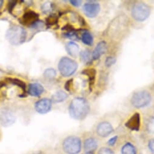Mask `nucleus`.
Instances as JSON below:
<instances>
[{
  "instance_id": "f257e3e1",
  "label": "nucleus",
  "mask_w": 154,
  "mask_h": 154,
  "mask_svg": "<svg viewBox=\"0 0 154 154\" xmlns=\"http://www.w3.org/2000/svg\"><path fill=\"white\" fill-rule=\"evenodd\" d=\"M89 111V103L85 98H75L69 105V114L72 118L75 120H82L85 119L88 115Z\"/></svg>"
},
{
  "instance_id": "f03ea898",
  "label": "nucleus",
  "mask_w": 154,
  "mask_h": 154,
  "mask_svg": "<svg viewBox=\"0 0 154 154\" xmlns=\"http://www.w3.org/2000/svg\"><path fill=\"white\" fill-rule=\"evenodd\" d=\"M6 37L11 44L19 45L25 42L27 38V32L23 27L15 26L7 31Z\"/></svg>"
},
{
  "instance_id": "7ed1b4c3",
  "label": "nucleus",
  "mask_w": 154,
  "mask_h": 154,
  "mask_svg": "<svg viewBox=\"0 0 154 154\" xmlns=\"http://www.w3.org/2000/svg\"><path fill=\"white\" fill-rule=\"evenodd\" d=\"M81 139L76 136H69L63 142V149L67 154H79L82 150Z\"/></svg>"
},
{
  "instance_id": "20e7f679",
  "label": "nucleus",
  "mask_w": 154,
  "mask_h": 154,
  "mask_svg": "<svg viewBox=\"0 0 154 154\" xmlns=\"http://www.w3.org/2000/svg\"><path fill=\"white\" fill-rule=\"evenodd\" d=\"M149 6L143 2L135 3L132 8L131 14L132 18L139 22L146 20L150 15Z\"/></svg>"
},
{
  "instance_id": "39448f33",
  "label": "nucleus",
  "mask_w": 154,
  "mask_h": 154,
  "mask_svg": "<svg viewBox=\"0 0 154 154\" xmlns=\"http://www.w3.org/2000/svg\"><path fill=\"white\" fill-rule=\"evenodd\" d=\"M78 68V64L73 59L64 57L61 58L58 63V69L64 77H69L73 75Z\"/></svg>"
},
{
  "instance_id": "423d86ee",
  "label": "nucleus",
  "mask_w": 154,
  "mask_h": 154,
  "mask_svg": "<svg viewBox=\"0 0 154 154\" xmlns=\"http://www.w3.org/2000/svg\"><path fill=\"white\" fill-rule=\"evenodd\" d=\"M150 94L147 91H138L132 96L130 102L132 105L136 108H141L147 106L151 102Z\"/></svg>"
},
{
  "instance_id": "0eeeda50",
  "label": "nucleus",
  "mask_w": 154,
  "mask_h": 154,
  "mask_svg": "<svg viewBox=\"0 0 154 154\" xmlns=\"http://www.w3.org/2000/svg\"><path fill=\"white\" fill-rule=\"evenodd\" d=\"M16 116L10 108L3 107L0 108V125L4 127H9L15 123Z\"/></svg>"
},
{
  "instance_id": "6e6552de",
  "label": "nucleus",
  "mask_w": 154,
  "mask_h": 154,
  "mask_svg": "<svg viewBox=\"0 0 154 154\" xmlns=\"http://www.w3.org/2000/svg\"><path fill=\"white\" fill-rule=\"evenodd\" d=\"M83 11L88 17L93 18L98 15L100 11V5L95 2H89L84 5Z\"/></svg>"
},
{
  "instance_id": "1a4fd4ad",
  "label": "nucleus",
  "mask_w": 154,
  "mask_h": 154,
  "mask_svg": "<svg viewBox=\"0 0 154 154\" xmlns=\"http://www.w3.org/2000/svg\"><path fill=\"white\" fill-rule=\"evenodd\" d=\"M39 20V15L34 11H27L24 14L20 20V23L26 26H32Z\"/></svg>"
},
{
  "instance_id": "9d476101",
  "label": "nucleus",
  "mask_w": 154,
  "mask_h": 154,
  "mask_svg": "<svg viewBox=\"0 0 154 154\" xmlns=\"http://www.w3.org/2000/svg\"><path fill=\"white\" fill-rule=\"evenodd\" d=\"M35 108L37 112L40 114H46L52 108V100L46 98L42 99L35 103Z\"/></svg>"
},
{
  "instance_id": "9b49d317",
  "label": "nucleus",
  "mask_w": 154,
  "mask_h": 154,
  "mask_svg": "<svg viewBox=\"0 0 154 154\" xmlns=\"http://www.w3.org/2000/svg\"><path fill=\"white\" fill-rule=\"evenodd\" d=\"M114 131L112 125L107 122H103L99 123L97 127L96 132L101 137H107Z\"/></svg>"
},
{
  "instance_id": "f8f14e48",
  "label": "nucleus",
  "mask_w": 154,
  "mask_h": 154,
  "mask_svg": "<svg viewBox=\"0 0 154 154\" xmlns=\"http://www.w3.org/2000/svg\"><path fill=\"white\" fill-rule=\"evenodd\" d=\"M141 125V117L139 113H134L125 123V126L132 131H137Z\"/></svg>"
},
{
  "instance_id": "ddd939ff",
  "label": "nucleus",
  "mask_w": 154,
  "mask_h": 154,
  "mask_svg": "<svg viewBox=\"0 0 154 154\" xmlns=\"http://www.w3.org/2000/svg\"><path fill=\"white\" fill-rule=\"evenodd\" d=\"M107 50V44L105 41H101L98 43L92 52V59L94 60L98 59L103 55Z\"/></svg>"
},
{
  "instance_id": "4468645a",
  "label": "nucleus",
  "mask_w": 154,
  "mask_h": 154,
  "mask_svg": "<svg viewBox=\"0 0 154 154\" xmlns=\"http://www.w3.org/2000/svg\"><path fill=\"white\" fill-rule=\"evenodd\" d=\"M44 91L43 87L38 83L30 84L28 87V93L31 96L38 97Z\"/></svg>"
},
{
  "instance_id": "2eb2a0df",
  "label": "nucleus",
  "mask_w": 154,
  "mask_h": 154,
  "mask_svg": "<svg viewBox=\"0 0 154 154\" xmlns=\"http://www.w3.org/2000/svg\"><path fill=\"white\" fill-rule=\"evenodd\" d=\"M97 141L94 138H87L84 142V149L85 152H93L97 149Z\"/></svg>"
},
{
  "instance_id": "dca6fc26",
  "label": "nucleus",
  "mask_w": 154,
  "mask_h": 154,
  "mask_svg": "<svg viewBox=\"0 0 154 154\" xmlns=\"http://www.w3.org/2000/svg\"><path fill=\"white\" fill-rule=\"evenodd\" d=\"M66 47L68 54L70 56L73 57H77L80 51V47L78 44L73 42H70L68 44H67Z\"/></svg>"
},
{
  "instance_id": "f3484780",
  "label": "nucleus",
  "mask_w": 154,
  "mask_h": 154,
  "mask_svg": "<svg viewBox=\"0 0 154 154\" xmlns=\"http://www.w3.org/2000/svg\"><path fill=\"white\" fill-rule=\"evenodd\" d=\"M82 74L87 75L89 79V87L91 88L94 82L95 79V76H96V71L95 69L93 68H88L83 70L82 72Z\"/></svg>"
},
{
  "instance_id": "a211bd4d",
  "label": "nucleus",
  "mask_w": 154,
  "mask_h": 154,
  "mask_svg": "<svg viewBox=\"0 0 154 154\" xmlns=\"http://www.w3.org/2000/svg\"><path fill=\"white\" fill-rule=\"evenodd\" d=\"M68 97V95L63 91L55 93L52 97V102L54 103H60L64 101Z\"/></svg>"
},
{
  "instance_id": "6ab92c4d",
  "label": "nucleus",
  "mask_w": 154,
  "mask_h": 154,
  "mask_svg": "<svg viewBox=\"0 0 154 154\" xmlns=\"http://www.w3.org/2000/svg\"><path fill=\"white\" fill-rule=\"evenodd\" d=\"M121 154H136V148L132 144L127 143L122 147Z\"/></svg>"
},
{
  "instance_id": "aec40b11",
  "label": "nucleus",
  "mask_w": 154,
  "mask_h": 154,
  "mask_svg": "<svg viewBox=\"0 0 154 154\" xmlns=\"http://www.w3.org/2000/svg\"><path fill=\"white\" fill-rule=\"evenodd\" d=\"M6 81L9 83H11V84L20 87L24 93L26 92V85L23 81L18 79H16V78H8L6 79Z\"/></svg>"
},
{
  "instance_id": "412c9836",
  "label": "nucleus",
  "mask_w": 154,
  "mask_h": 154,
  "mask_svg": "<svg viewBox=\"0 0 154 154\" xmlns=\"http://www.w3.org/2000/svg\"><path fill=\"white\" fill-rule=\"evenodd\" d=\"M82 40L83 42L87 45H92L94 42V38L92 34L89 32H85L82 36Z\"/></svg>"
},
{
  "instance_id": "4be33fe9",
  "label": "nucleus",
  "mask_w": 154,
  "mask_h": 154,
  "mask_svg": "<svg viewBox=\"0 0 154 154\" xmlns=\"http://www.w3.org/2000/svg\"><path fill=\"white\" fill-rule=\"evenodd\" d=\"M80 55L82 60L84 62L88 63H89V62H90L91 61V57L92 56H91V51H90L89 50L86 49V50L81 51Z\"/></svg>"
},
{
  "instance_id": "5701e85b",
  "label": "nucleus",
  "mask_w": 154,
  "mask_h": 154,
  "mask_svg": "<svg viewBox=\"0 0 154 154\" xmlns=\"http://www.w3.org/2000/svg\"><path fill=\"white\" fill-rule=\"evenodd\" d=\"M58 18L56 15H50L46 20V24L49 26H52L55 25L58 23Z\"/></svg>"
},
{
  "instance_id": "b1692460",
  "label": "nucleus",
  "mask_w": 154,
  "mask_h": 154,
  "mask_svg": "<svg viewBox=\"0 0 154 154\" xmlns=\"http://www.w3.org/2000/svg\"><path fill=\"white\" fill-rule=\"evenodd\" d=\"M41 11L44 14H50L53 11V5L52 3L50 2H46L44 3L41 8Z\"/></svg>"
},
{
  "instance_id": "393cba45",
  "label": "nucleus",
  "mask_w": 154,
  "mask_h": 154,
  "mask_svg": "<svg viewBox=\"0 0 154 154\" xmlns=\"http://www.w3.org/2000/svg\"><path fill=\"white\" fill-rule=\"evenodd\" d=\"M56 75V71L53 68H48L44 71V75L47 79H53L55 78Z\"/></svg>"
},
{
  "instance_id": "a878e982",
  "label": "nucleus",
  "mask_w": 154,
  "mask_h": 154,
  "mask_svg": "<svg viewBox=\"0 0 154 154\" xmlns=\"http://www.w3.org/2000/svg\"><path fill=\"white\" fill-rule=\"evenodd\" d=\"M116 59L114 57H111V56H109L105 60V65L107 67H111V66H112L115 62H116Z\"/></svg>"
},
{
  "instance_id": "bb28decb",
  "label": "nucleus",
  "mask_w": 154,
  "mask_h": 154,
  "mask_svg": "<svg viewBox=\"0 0 154 154\" xmlns=\"http://www.w3.org/2000/svg\"><path fill=\"white\" fill-rule=\"evenodd\" d=\"M98 154H114V152L109 148L102 147L99 150Z\"/></svg>"
},
{
  "instance_id": "cd10ccee",
  "label": "nucleus",
  "mask_w": 154,
  "mask_h": 154,
  "mask_svg": "<svg viewBox=\"0 0 154 154\" xmlns=\"http://www.w3.org/2000/svg\"><path fill=\"white\" fill-rule=\"evenodd\" d=\"M17 2L16 1H11L8 3V10L10 13H12L13 9L15 8V6L17 5Z\"/></svg>"
},
{
  "instance_id": "c85d7f7f",
  "label": "nucleus",
  "mask_w": 154,
  "mask_h": 154,
  "mask_svg": "<svg viewBox=\"0 0 154 154\" xmlns=\"http://www.w3.org/2000/svg\"><path fill=\"white\" fill-rule=\"evenodd\" d=\"M148 129L152 132H154V118L149 120L148 123Z\"/></svg>"
},
{
  "instance_id": "c756f323",
  "label": "nucleus",
  "mask_w": 154,
  "mask_h": 154,
  "mask_svg": "<svg viewBox=\"0 0 154 154\" xmlns=\"http://www.w3.org/2000/svg\"><path fill=\"white\" fill-rule=\"evenodd\" d=\"M148 147L150 152L154 154V138L149 140L148 143Z\"/></svg>"
},
{
  "instance_id": "7c9ffc66",
  "label": "nucleus",
  "mask_w": 154,
  "mask_h": 154,
  "mask_svg": "<svg viewBox=\"0 0 154 154\" xmlns=\"http://www.w3.org/2000/svg\"><path fill=\"white\" fill-rule=\"evenodd\" d=\"M70 3L75 7H79L82 5V2L79 1V0H77V1L76 0H71V1H70Z\"/></svg>"
},
{
  "instance_id": "2f4dec72",
  "label": "nucleus",
  "mask_w": 154,
  "mask_h": 154,
  "mask_svg": "<svg viewBox=\"0 0 154 154\" xmlns=\"http://www.w3.org/2000/svg\"><path fill=\"white\" fill-rule=\"evenodd\" d=\"M72 84H73V79H70L69 81H68L66 84H65V89L68 91H70V88L72 87Z\"/></svg>"
},
{
  "instance_id": "473e14b6",
  "label": "nucleus",
  "mask_w": 154,
  "mask_h": 154,
  "mask_svg": "<svg viewBox=\"0 0 154 154\" xmlns=\"http://www.w3.org/2000/svg\"><path fill=\"white\" fill-rule=\"evenodd\" d=\"M117 138L118 137L117 136H114L113 137H112L111 139H109V140L108 141V144L110 145V146H114L115 143L117 142Z\"/></svg>"
},
{
  "instance_id": "72a5a7b5",
  "label": "nucleus",
  "mask_w": 154,
  "mask_h": 154,
  "mask_svg": "<svg viewBox=\"0 0 154 154\" xmlns=\"http://www.w3.org/2000/svg\"><path fill=\"white\" fill-rule=\"evenodd\" d=\"M5 85H6V84H5V82H0V89L4 87H5Z\"/></svg>"
},
{
  "instance_id": "f704fd0d",
  "label": "nucleus",
  "mask_w": 154,
  "mask_h": 154,
  "mask_svg": "<svg viewBox=\"0 0 154 154\" xmlns=\"http://www.w3.org/2000/svg\"><path fill=\"white\" fill-rule=\"evenodd\" d=\"M3 3L4 2L2 1V0H0V9H1L3 5Z\"/></svg>"
},
{
  "instance_id": "c9c22d12",
  "label": "nucleus",
  "mask_w": 154,
  "mask_h": 154,
  "mask_svg": "<svg viewBox=\"0 0 154 154\" xmlns=\"http://www.w3.org/2000/svg\"><path fill=\"white\" fill-rule=\"evenodd\" d=\"M84 154H94V152H85Z\"/></svg>"
},
{
  "instance_id": "e433bc0d",
  "label": "nucleus",
  "mask_w": 154,
  "mask_h": 154,
  "mask_svg": "<svg viewBox=\"0 0 154 154\" xmlns=\"http://www.w3.org/2000/svg\"><path fill=\"white\" fill-rule=\"evenodd\" d=\"M34 154H43L41 153H34Z\"/></svg>"
}]
</instances>
